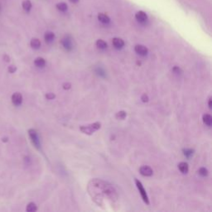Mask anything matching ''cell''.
<instances>
[{
  "label": "cell",
  "mask_w": 212,
  "mask_h": 212,
  "mask_svg": "<svg viewBox=\"0 0 212 212\" xmlns=\"http://www.w3.org/2000/svg\"><path fill=\"white\" fill-rule=\"evenodd\" d=\"M100 127H101V124L99 123V122H95V123L90 124V125L81 126V127L80 128V130L83 132V133H85V134L91 135V134H93L96 130L100 129Z\"/></svg>",
  "instance_id": "obj_1"
},
{
  "label": "cell",
  "mask_w": 212,
  "mask_h": 212,
  "mask_svg": "<svg viewBox=\"0 0 212 212\" xmlns=\"http://www.w3.org/2000/svg\"><path fill=\"white\" fill-rule=\"evenodd\" d=\"M135 183H136V186H137L138 190L139 193L141 195V197L142 199H143V201L147 205H149V204H150V202H149V199H148V194H147V192H146L145 189H144L143 186L142 184V182L136 179V180H135Z\"/></svg>",
  "instance_id": "obj_2"
},
{
  "label": "cell",
  "mask_w": 212,
  "mask_h": 212,
  "mask_svg": "<svg viewBox=\"0 0 212 212\" xmlns=\"http://www.w3.org/2000/svg\"><path fill=\"white\" fill-rule=\"evenodd\" d=\"M28 134H29V137L31 138L32 142V143L34 144L36 148H37V149H40V148H41V143H40V139H39V137H38V134H37V132L36 131L35 129H29L28 130Z\"/></svg>",
  "instance_id": "obj_3"
},
{
  "label": "cell",
  "mask_w": 212,
  "mask_h": 212,
  "mask_svg": "<svg viewBox=\"0 0 212 212\" xmlns=\"http://www.w3.org/2000/svg\"><path fill=\"white\" fill-rule=\"evenodd\" d=\"M62 45L66 51H71L73 49V41L70 36H65L62 40Z\"/></svg>",
  "instance_id": "obj_4"
},
{
  "label": "cell",
  "mask_w": 212,
  "mask_h": 212,
  "mask_svg": "<svg viewBox=\"0 0 212 212\" xmlns=\"http://www.w3.org/2000/svg\"><path fill=\"white\" fill-rule=\"evenodd\" d=\"M134 51H135V52L137 53V54L140 55V56H143V57H145L148 53V48L146 47L145 46L140 44H138L134 47Z\"/></svg>",
  "instance_id": "obj_5"
},
{
  "label": "cell",
  "mask_w": 212,
  "mask_h": 212,
  "mask_svg": "<svg viewBox=\"0 0 212 212\" xmlns=\"http://www.w3.org/2000/svg\"><path fill=\"white\" fill-rule=\"evenodd\" d=\"M139 172L143 177H151L153 174V171L149 166H142L139 169Z\"/></svg>",
  "instance_id": "obj_6"
},
{
  "label": "cell",
  "mask_w": 212,
  "mask_h": 212,
  "mask_svg": "<svg viewBox=\"0 0 212 212\" xmlns=\"http://www.w3.org/2000/svg\"><path fill=\"white\" fill-rule=\"evenodd\" d=\"M12 102L14 105L19 106L22 105V95L20 93L16 92L12 95Z\"/></svg>",
  "instance_id": "obj_7"
},
{
  "label": "cell",
  "mask_w": 212,
  "mask_h": 212,
  "mask_svg": "<svg viewBox=\"0 0 212 212\" xmlns=\"http://www.w3.org/2000/svg\"><path fill=\"white\" fill-rule=\"evenodd\" d=\"M135 18L138 22L140 23H145L148 21V16L143 11H138L135 14Z\"/></svg>",
  "instance_id": "obj_8"
},
{
  "label": "cell",
  "mask_w": 212,
  "mask_h": 212,
  "mask_svg": "<svg viewBox=\"0 0 212 212\" xmlns=\"http://www.w3.org/2000/svg\"><path fill=\"white\" fill-rule=\"evenodd\" d=\"M112 43H113V46H114L116 49L123 48L124 46V40H122L121 38H119V37H115V38L113 39V41H112Z\"/></svg>",
  "instance_id": "obj_9"
},
{
  "label": "cell",
  "mask_w": 212,
  "mask_h": 212,
  "mask_svg": "<svg viewBox=\"0 0 212 212\" xmlns=\"http://www.w3.org/2000/svg\"><path fill=\"white\" fill-rule=\"evenodd\" d=\"M98 19H99L100 22L104 23V24H108V23L110 22V17H109L108 15L105 14V13H100V14L98 15Z\"/></svg>",
  "instance_id": "obj_10"
},
{
  "label": "cell",
  "mask_w": 212,
  "mask_h": 212,
  "mask_svg": "<svg viewBox=\"0 0 212 212\" xmlns=\"http://www.w3.org/2000/svg\"><path fill=\"white\" fill-rule=\"evenodd\" d=\"M34 65L38 68H43L46 66V60L42 57H37L34 60Z\"/></svg>",
  "instance_id": "obj_11"
},
{
  "label": "cell",
  "mask_w": 212,
  "mask_h": 212,
  "mask_svg": "<svg viewBox=\"0 0 212 212\" xmlns=\"http://www.w3.org/2000/svg\"><path fill=\"white\" fill-rule=\"evenodd\" d=\"M44 39L46 41V42L51 43L55 39V34L53 33L52 32H47L44 35Z\"/></svg>",
  "instance_id": "obj_12"
},
{
  "label": "cell",
  "mask_w": 212,
  "mask_h": 212,
  "mask_svg": "<svg viewBox=\"0 0 212 212\" xmlns=\"http://www.w3.org/2000/svg\"><path fill=\"white\" fill-rule=\"evenodd\" d=\"M178 169L180 170L181 173H187L189 171V166L185 162H181L178 164Z\"/></svg>",
  "instance_id": "obj_13"
},
{
  "label": "cell",
  "mask_w": 212,
  "mask_h": 212,
  "mask_svg": "<svg viewBox=\"0 0 212 212\" xmlns=\"http://www.w3.org/2000/svg\"><path fill=\"white\" fill-rule=\"evenodd\" d=\"M30 45H31V47L32 48L37 50V49H39L41 47V42L37 38H32L31 40V42H30Z\"/></svg>",
  "instance_id": "obj_14"
},
{
  "label": "cell",
  "mask_w": 212,
  "mask_h": 212,
  "mask_svg": "<svg viewBox=\"0 0 212 212\" xmlns=\"http://www.w3.org/2000/svg\"><path fill=\"white\" fill-rule=\"evenodd\" d=\"M203 122L208 127H211L212 124V117L211 115L209 114H206L203 115Z\"/></svg>",
  "instance_id": "obj_15"
},
{
  "label": "cell",
  "mask_w": 212,
  "mask_h": 212,
  "mask_svg": "<svg viewBox=\"0 0 212 212\" xmlns=\"http://www.w3.org/2000/svg\"><path fill=\"white\" fill-rule=\"evenodd\" d=\"M32 2L30 0H24L22 3V7L23 10H25L26 12H29L32 9Z\"/></svg>",
  "instance_id": "obj_16"
},
{
  "label": "cell",
  "mask_w": 212,
  "mask_h": 212,
  "mask_svg": "<svg viewBox=\"0 0 212 212\" xmlns=\"http://www.w3.org/2000/svg\"><path fill=\"white\" fill-rule=\"evenodd\" d=\"M96 47L99 49H100V50H105L107 48V47H108V45H107V43L104 40L99 39L96 42Z\"/></svg>",
  "instance_id": "obj_17"
},
{
  "label": "cell",
  "mask_w": 212,
  "mask_h": 212,
  "mask_svg": "<svg viewBox=\"0 0 212 212\" xmlns=\"http://www.w3.org/2000/svg\"><path fill=\"white\" fill-rule=\"evenodd\" d=\"M37 210V207L36 204L33 203V202H30V203L26 206V211L27 212H34L36 211Z\"/></svg>",
  "instance_id": "obj_18"
},
{
  "label": "cell",
  "mask_w": 212,
  "mask_h": 212,
  "mask_svg": "<svg viewBox=\"0 0 212 212\" xmlns=\"http://www.w3.org/2000/svg\"><path fill=\"white\" fill-rule=\"evenodd\" d=\"M126 116H127V113L124 110H121L118 112L116 115H115V118L117 119H121V120H123L126 118Z\"/></svg>",
  "instance_id": "obj_19"
},
{
  "label": "cell",
  "mask_w": 212,
  "mask_h": 212,
  "mask_svg": "<svg viewBox=\"0 0 212 212\" xmlns=\"http://www.w3.org/2000/svg\"><path fill=\"white\" fill-rule=\"evenodd\" d=\"M57 9L59 11H61V12H66L67 9H68V7H67V5L65 3H59V4H57Z\"/></svg>",
  "instance_id": "obj_20"
},
{
  "label": "cell",
  "mask_w": 212,
  "mask_h": 212,
  "mask_svg": "<svg viewBox=\"0 0 212 212\" xmlns=\"http://www.w3.org/2000/svg\"><path fill=\"white\" fill-rule=\"evenodd\" d=\"M198 173L201 177H206L208 175V170L206 168H201L198 170Z\"/></svg>",
  "instance_id": "obj_21"
},
{
  "label": "cell",
  "mask_w": 212,
  "mask_h": 212,
  "mask_svg": "<svg viewBox=\"0 0 212 212\" xmlns=\"http://www.w3.org/2000/svg\"><path fill=\"white\" fill-rule=\"evenodd\" d=\"M193 153H194V151L192 149H189V148H186V149L183 150V153L186 158H191L193 155Z\"/></svg>",
  "instance_id": "obj_22"
},
{
  "label": "cell",
  "mask_w": 212,
  "mask_h": 212,
  "mask_svg": "<svg viewBox=\"0 0 212 212\" xmlns=\"http://www.w3.org/2000/svg\"><path fill=\"white\" fill-rule=\"evenodd\" d=\"M172 71H173L175 74H177V75H181V73H182L181 69L180 67H178V66H174L173 69H172Z\"/></svg>",
  "instance_id": "obj_23"
},
{
  "label": "cell",
  "mask_w": 212,
  "mask_h": 212,
  "mask_svg": "<svg viewBox=\"0 0 212 212\" xmlns=\"http://www.w3.org/2000/svg\"><path fill=\"white\" fill-rule=\"evenodd\" d=\"M46 98L49 100H54L55 98H56V95L55 94H53V93H47V95H46Z\"/></svg>",
  "instance_id": "obj_24"
},
{
  "label": "cell",
  "mask_w": 212,
  "mask_h": 212,
  "mask_svg": "<svg viewBox=\"0 0 212 212\" xmlns=\"http://www.w3.org/2000/svg\"><path fill=\"white\" fill-rule=\"evenodd\" d=\"M71 88V84L69 83V82H66V83H64L63 84V89L66 90H68Z\"/></svg>",
  "instance_id": "obj_25"
},
{
  "label": "cell",
  "mask_w": 212,
  "mask_h": 212,
  "mask_svg": "<svg viewBox=\"0 0 212 212\" xmlns=\"http://www.w3.org/2000/svg\"><path fill=\"white\" fill-rule=\"evenodd\" d=\"M16 71H17V67L15 66H13V65H12V66H10L9 67V73H14Z\"/></svg>",
  "instance_id": "obj_26"
},
{
  "label": "cell",
  "mask_w": 212,
  "mask_h": 212,
  "mask_svg": "<svg viewBox=\"0 0 212 212\" xmlns=\"http://www.w3.org/2000/svg\"><path fill=\"white\" fill-rule=\"evenodd\" d=\"M141 100H142V101L143 102H144V103H146V102H148V96L146 95V94H143V95L141 96Z\"/></svg>",
  "instance_id": "obj_27"
},
{
  "label": "cell",
  "mask_w": 212,
  "mask_h": 212,
  "mask_svg": "<svg viewBox=\"0 0 212 212\" xmlns=\"http://www.w3.org/2000/svg\"><path fill=\"white\" fill-rule=\"evenodd\" d=\"M4 60L5 62H9L10 58L9 57V56H8V55H4Z\"/></svg>",
  "instance_id": "obj_28"
},
{
  "label": "cell",
  "mask_w": 212,
  "mask_h": 212,
  "mask_svg": "<svg viewBox=\"0 0 212 212\" xmlns=\"http://www.w3.org/2000/svg\"><path fill=\"white\" fill-rule=\"evenodd\" d=\"M208 106H209V109H211V98L209 99V101H208Z\"/></svg>",
  "instance_id": "obj_29"
},
{
  "label": "cell",
  "mask_w": 212,
  "mask_h": 212,
  "mask_svg": "<svg viewBox=\"0 0 212 212\" xmlns=\"http://www.w3.org/2000/svg\"><path fill=\"white\" fill-rule=\"evenodd\" d=\"M71 3H72V4H77L78 2H79V0H69Z\"/></svg>",
  "instance_id": "obj_30"
},
{
  "label": "cell",
  "mask_w": 212,
  "mask_h": 212,
  "mask_svg": "<svg viewBox=\"0 0 212 212\" xmlns=\"http://www.w3.org/2000/svg\"><path fill=\"white\" fill-rule=\"evenodd\" d=\"M4 141L7 142V141H8V138H3V142H4Z\"/></svg>",
  "instance_id": "obj_31"
},
{
  "label": "cell",
  "mask_w": 212,
  "mask_h": 212,
  "mask_svg": "<svg viewBox=\"0 0 212 212\" xmlns=\"http://www.w3.org/2000/svg\"><path fill=\"white\" fill-rule=\"evenodd\" d=\"M1 9H2V8H1V4H0V11H1Z\"/></svg>",
  "instance_id": "obj_32"
}]
</instances>
